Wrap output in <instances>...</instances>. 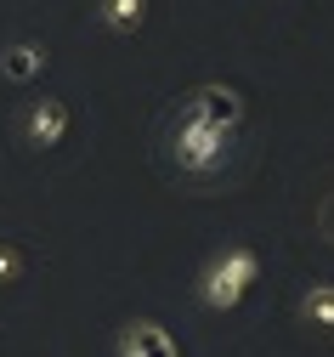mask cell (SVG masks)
Segmentation results:
<instances>
[{
	"label": "cell",
	"mask_w": 334,
	"mask_h": 357,
	"mask_svg": "<svg viewBox=\"0 0 334 357\" xmlns=\"http://www.w3.org/2000/svg\"><path fill=\"white\" fill-rule=\"evenodd\" d=\"M261 284V250L255 244H227L204 261L199 273V301L210 312H238L250 301V289Z\"/></svg>",
	"instance_id": "6da1fadb"
},
{
	"label": "cell",
	"mask_w": 334,
	"mask_h": 357,
	"mask_svg": "<svg viewBox=\"0 0 334 357\" xmlns=\"http://www.w3.org/2000/svg\"><path fill=\"white\" fill-rule=\"evenodd\" d=\"M176 159H181L187 176H210V170H221V159H227V130H210V125H199V119H181Z\"/></svg>",
	"instance_id": "7a4b0ae2"
},
{
	"label": "cell",
	"mask_w": 334,
	"mask_h": 357,
	"mask_svg": "<svg viewBox=\"0 0 334 357\" xmlns=\"http://www.w3.org/2000/svg\"><path fill=\"white\" fill-rule=\"evenodd\" d=\"M114 357H181V340L159 318H130L114 335Z\"/></svg>",
	"instance_id": "3957f363"
},
{
	"label": "cell",
	"mask_w": 334,
	"mask_h": 357,
	"mask_svg": "<svg viewBox=\"0 0 334 357\" xmlns=\"http://www.w3.org/2000/svg\"><path fill=\"white\" fill-rule=\"evenodd\" d=\"M181 119H199V125H210V130H232L238 119H244V97L227 91V85H199V91L187 97Z\"/></svg>",
	"instance_id": "277c9868"
},
{
	"label": "cell",
	"mask_w": 334,
	"mask_h": 357,
	"mask_svg": "<svg viewBox=\"0 0 334 357\" xmlns=\"http://www.w3.org/2000/svg\"><path fill=\"white\" fill-rule=\"evenodd\" d=\"M68 137V102L40 97L23 108V148H57Z\"/></svg>",
	"instance_id": "5b68a950"
},
{
	"label": "cell",
	"mask_w": 334,
	"mask_h": 357,
	"mask_svg": "<svg viewBox=\"0 0 334 357\" xmlns=\"http://www.w3.org/2000/svg\"><path fill=\"white\" fill-rule=\"evenodd\" d=\"M45 68H52V52H45L40 40H12V46L0 52V74H6L12 85H29V79H40Z\"/></svg>",
	"instance_id": "8992f818"
},
{
	"label": "cell",
	"mask_w": 334,
	"mask_h": 357,
	"mask_svg": "<svg viewBox=\"0 0 334 357\" xmlns=\"http://www.w3.org/2000/svg\"><path fill=\"white\" fill-rule=\"evenodd\" d=\"M97 17L108 34H136L148 23V0H97Z\"/></svg>",
	"instance_id": "52a82bcc"
},
{
	"label": "cell",
	"mask_w": 334,
	"mask_h": 357,
	"mask_svg": "<svg viewBox=\"0 0 334 357\" xmlns=\"http://www.w3.org/2000/svg\"><path fill=\"white\" fill-rule=\"evenodd\" d=\"M301 324L317 335H334V284H312L301 295Z\"/></svg>",
	"instance_id": "ba28073f"
},
{
	"label": "cell",
	"mask_w": 334,
	"mask_h": 357,
	"mask_svg": "<svg viewBox=\"0 0 334 357\" xmlns=\"http://www.w3.org/2000/svg\"><path fill=\"white\" fill-rule=\"evenodd\" d=\"M23 278H29V255H23V244L0 238V289H12V284H23Z\"/></svg>",
	"instance_id": "9c48e42d"
}]
</instances>
